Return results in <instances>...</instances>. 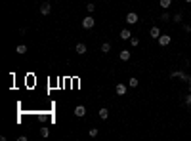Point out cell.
I'll list each match as a JSON object with an SVG mask.
<instances>
[{"instance_id":"cell-11","label":"cell","mask_w":191,"mask_h":141,"mask_svg":"<svg viewBox=\"0 0 191 141\" xmlns=\"http://www.w3.org/2000/svg\"><path fill=\"white\" fill-rule=\"evenodd\" d=\"M15 52H17V54H19V55H23V54H27V46H25V44H19V46H17V48H15Z\"/></svg>"},{"instance_id":"cell-3","label":"cell","mask_w":191,"mask_h":141,"mask_svg":"<svg viewBox=\"0 0 191 141\" xmlns=\"http://www.w3.org/2000/svg\"><path fill=\"white\" fill-rule=\"evenodd\" d=\"M157 40H159V44H161V46H168V44L172 42V38H170L168 34H161V36H159V38H157Z\"/></svg>"},{"instance_id":"cell-1","label":"cell","mask_w":191,"mask_h":141,"mask_svg":"<svg viewBox=\"0 0 191 141\" xmlns=\"http://www.w3.org/2000/svg\"><path fill=\"white\" fill-rule=\"evenodd\" d=\"M94 25H96V19L92 17V15H86V17L82 19V27L84 29H92Z\"/></svg>"},{"instance_id":"cell-15","label":"cell","mask_w":191,"mask_h":141,"mask_svg":"<svg viewBox=\"0 0 191 141\" xmlns=\"http://www.w3.org/2000/svg\"><path fill=\"white\" fill-rule=\"evenodd\" d=\"M159 4H161V6H162V8H164V10H166V8H170V4H172V0H161Z\"/></svg>"},{"instance_id":"cell-2","label":"cell","mask_w":191,"mask_h":141,"mask_svg":"<svg viewBox=\"0 0 191 141\" xmlns=\"http://www.w3.org/2000/svg\"><path fill=\"white\" fill-rule=\"evenodd\" d=\"M138 21H140V17H138L136 11H130V14L126 15V23H128V25H136Z\"/></svg>"},{"instance_id":"cell-13","label":"cell","mask_w":191,"mask_h":141,"mask_svg":"<svg viewBox=\"0 0 191 141\" xmlns=\"http://www.w3.org/2000/svg\"><path fill=\"white\" fill-rule=\"evenodd\" d=\"M109 50H111V44H109V42L101 44V52H103V54H109Z\"/></svg>"},{"instance_id":"cell-4","label":"cell","mask_w":191,"mask_h":141,"mask_svg":"<svg viewBox=\"0 0 191 141\" xmlns=\"http://www.w3.org/2000/svg\"><path fill=\"white\" fill-rule=\"evenodd\" d=\"M84 115H86V107H84V105H76L75 107V116H79V118H80V116H84Z\"/></svg>"},{"instance_id":"cell-8","label":"cell","mask_w":191,"mask_h":141,"mask_svg":"<svg viewBox=\"0 0 191 141\" xmlns=\"http://www.w3.org/2000/svg\"><path fill=\"white\" fill-rule=\"evenodd\" d=\"M115 92H117V95H124L126 94V86H124V84H117Z\"/></svg>"},{"instance_id":"cell-19","label":"cell","mask_w":191,"mask_h":141,"mask_svg":"<svg viewBox=\"0 0 191 141\" xmlns=\"http://www.w3.org/2000/svg\"><path fill=\"white\" fill-rule=\"evenodd\" d=\"M86 10H88V14H92V11L96 10V6H94V4H86Z\"/></svg>"},{"instance_id":"cell-7","label":"cell","mask_w":191,"mask_h":141,"mask_svg":"<svg viewBox=\"0 0 191 141\" xmlns=\"http://www.w3.org/2000/svg\"><path fill=\"white\" fill-rule=\"evenodd\" d=\"M119 57H120V61H128V59H130V52L128 50H120L119 52Z\"/></svg>"},{"instance_id":"cell-18","label":"cell","mask_w":191,"mask_h":141,"mask_svg":"<svg viewBox=\"0 0 191 141\" xmlns=\"http://www.w3.org/2000/svg\"><path fill=\"white\" fill-rule=\"evenodd\" d=\"M130 44H132L134 48H136V46H140V38H130Z\"/></svg>"},{"instance_id":"cell-12","label":"cell","mask_w":191,"mask_h":141,"mask_svg":"<svg viewBox=\"0 0 191 141\" xmlns=\"http://www.w3.org/2000/svg\"><path fill=\"white\" fill-rule=\"evenodd\" d=\"M97 115H99V118H101V120H105V118L109 116V111L103 107V109H99V112H97Z\"/></svg>"},{"instance_id":"cell-17","label":"cell","mask_w":191,"mask_h":141,"mask_svg":"<svg viewBox=\"0 0 191 141\" xmlns=\"http://www.w3.org/2000/svg\"><path fill=\"white\" fill-rule=\"evenodd\" d=\"M88 135H90V137H96V135H97V130H96V128H90V130H88Z\"/></svg>"},{"instance_id":"cell-20","label":"cell","mask_w":191,"mask_h":141,"mask_svg":"<svg viewBox=\"0 0 191 141\" xmlns=\"http://www.w3.org/2000/svg\"><path fill=\"white\" fill-rule=\"evenodd\" d=\"M168 19H170V15H168V14H166V11H164V14H162V21H168Z\"/></svg>"},{"instance_id":"cell-9","label":"cell","mask_w":191,"mask_h":141,"mask_svg":"<svg viewBox=\"0 0 191 141\" xmlns=\"http://www.w3.org/2000/svg\"><path fill=\"white\" fill-rule=\"evenodd\" d=\"M149 36H151V38H159L161 36V29L159 27H153V29L149 31Z\"/></svg>"},{"instance_id":"cell-14","label":"cell","mask_w":191,"mask_h":141,"mask_svg":"<svg viewBox=\"0 0 191 141\" xmlns=\"http://www.w3.org/2000/svg\"><path fill=\"white\" fill-rule=\"evenodd\" d=\"M138 84H140V80H138V78H134V76H132V78L128 80V86H130V88H136Z\"/></svg>"},{"instance_id":"cell-6","label":"cell","mask_w":191,"mask_h":141,"mask_svg":"<svg viewBox=\"0 0 191 141\" xmlns=\"http://www.w3.org/2000/svg\"><path fill=\"white\" fill-rule=\"evenodd\" d=\"M50 10H52L50 2H44L42 6H40V14H42V15H48V14H50Z\"/></svg>"},{"instance_id":"cell-23","label":"cell","mask_w":191,"mask_h":141,"mask_svg":"<svg viewBox=\"0 0 191 141\" xmlns=\"http://www.w3.org/2000/svg\"><path fill=\"white\" fill-rule=\"evenodd\" d=\"M189 86H191V78H189Z\"/></svg>"},{"instance_id":"cell-22","label":"cell","mask_w":191,"mask_h":141,"mask_svg":"<svg viewBox=\"0 0 191 141\" xmlns=\"http://www.w3.org/2000/svg\"><path fill=\"white\" fill-rule=\"evenodd\" d=\"M184 2H191V0H184Z\"/></svg>"},{"instance_id":"cell-21","label":"cell","mask_w":191,"mask_h":141,"mask_svg":"<svg viewBox=\"0 0 191 141\" xmlns=\"http://www.w3.org/2000/svg\"><path fill=\"white\" fill-rule=\"evenodd\" d=\"M185 103H187V105H191V95H187V97H185Z\"/></svg>"},{"instance_id":"cell-10","label":"cell","mask_w":191,"mask_h":141,"mask_svg":"<svg viewBox=\"0 0 191 141\" xmlns=\"http://www.w3.org/2000/svg\"><path fill=\"white\" fill-rule=\"evenodd\" d=\"M120 38H123V40H130V38H132V33H130L128 29H123V31H120Z\"/></svg>"},{"instance_id":"cell-5","label":"cell","mask_w":191,"mask_h":141,"mask_svg":"<svg viewBox=\"0 0 191 141\" xmlns=\"http://www.w3.org/2000/svg\"><path fill=\"white\" fill-rule=\"evenodd\" d=\"M75 52H76L79 55H84V54H86V44L79 42V44H76V48H75Z\"/></svg>"},{"instance_id":"cell-16","label":"cell","mask_w":191,"mask_h":141,"mask_svg":"<svg viewBox=\"0 0 191 141\" xmlns=\"http://www.w3.org/2000/svg\"><path fill=\"white\" fill-rule=\"evenodd\" d=\"M40 135H42V137H48V135H50V130H48V128H40Z\"/></svg>"}]
</instances>
